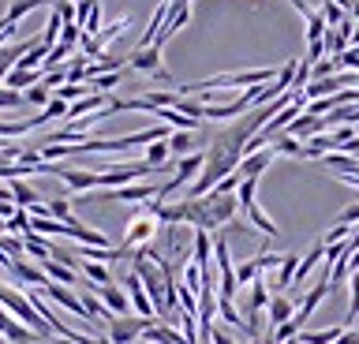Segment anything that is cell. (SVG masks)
Here are the masks:
<instances>
[{"mask_svg":"<svg viewBox=\"0 0 359 344\" xmlns=\"http://www.w3.org/2000/svg\"><path fill=\"white\" fill-rule=\"evenodd\" d=\"M198 266V270H210V232H195V259H191Z\"/></svg>","mask_w":359,"mask_h":344,"instance_id":"cell-25","label":"cell"},{"mask_svg":"<svg viewBox=\"0 0 359 344\" xmlns=\"http://www.w3.org/2000/svg\"><path fill=\"white\" fill-rule=\"evenodd\" d=\"M60 180L72 187L75 195H83V191H94L97 187V172H83V169H60Z\"/></svg>","mask_w":359,"mask_h":344,"instance_id":"cell-14","label":"cell"},{"mask_svg":"<svg viewBox=\"0 0 359 344\" xmlns=\"http://www.w3.org/2000/svg\"><path fill=\"white\" fill-rule=\"evenodd\" d=\"M273 158H277V146L269 142V146H262V150H255V153H247V158H240V165H236V176L240 180H258L269 165H273Z\"/></svg>","mask_w":359,"mask_h":344,"instance_id":"cell-4","label":"cell"},{"mask_svg":"<svg viewBox=\"0 0 359 344\" xmlns=\"http://www.w3.org/2000/svg\"><path fill=\"white\" fill-rule=\"evenodd\" d=\"M34 8H53V0H11L8 12H4V19H8L11 27H15L22 15H30V12H34Z\"/></svg>","mask_w":359,"mask_h":344,"instance_id":"cell-18","label":"cell"},{"mask_svg":"<svg viewBox=\"0 0 359 344\" xmlns=\"http://www.w3.org/2000/svg\"><path fill=\"white\" fill-rule=\"evenodd\" d=\"M22 251H27L30 259H38V266L53 259V243H49V240H41L38 232H27V236H22Z\"/></svg>","mask_w":359,"mask_h":344,"instance_id":"cell-16","label":"cell"},{"mask_svg":"<svg viewBox=\"0 0 359 344\" xmlns=\"http://www.w3.org/2000/svg\"><path fill=\"white\" fill-rule=\"evenodd\" d=\"M243 214H247V221H251V225H255L258 232H266L269 240L277 236V225H273V221H269V217H266V214H262V209H258V206H247Z\"/></svg>","mask_w":359,"mask_h":344,"instance_id":"cell-26","label":"cell"},{"mask_svg":"<svg viewBox=\"0 0 359 344\" xmlns=\"http://www.w3.org/2000/svg\"><path fill=\"white\" fill-rule=\"evenodd\" d=\"M135 344H150V340H146V337H139V340H135Z\"/></svg>","mask_w":359,"mask_h":344,"instance_id":"cell-43","label":"cell"},{"mask_svg":"<svg viewBox=\"0 0 359 344\" xmlns=\"http://www.w3.org/2000/svg\"><path fill=\"white\" fill-rule=\"evenodd\" d=\"M292 318H296V299H292V296H273V299H269V307H266L269 329L285 326V322H292Z\"/></svg>","mask_w":359,"mask_h":344,"instance_id":"cell-12","label":"cell"},{"mask_svg":"<svg viewBox=\"0 0 359 344\" xmlns=\"http://www.w3.org/2000/svg\"><path fill=\"white\" fill-rule=\"evenodd\" d=\"M123 27H131V19H128V15H120L116 23H109V27H101L94 38H83V41H79V49H83V57H86V60H90V57H105L109 41L116 38V34H123Z\"/></svg>","mask_w":359,"mask_h":344,"instance_id":"cell-3","label":"cell"},{"mask_svg":"<svg viewBox=\"0 0 359 344\" xmlns=\"http://www.w3.org/2000/svg\"><path fill=\"white\" fill-rule=\"evenodd\" d=\"M150 322H154V318H139V315H135V318H112V322H109V340H112V344H135V340L146 333V326H150Z\"/></svg>","mask_w":359,"mask_h":344,"instance_id":"cell-5","label":"cell"},{"mask_svg":"<svg viewBox=\"0 0 359 344\" xmlns=\"http://www.w3.org/2000/svg\"><path fill=\"white\" fill-rule=\"evenodd\" d=\"M0 337H4L8 344H38V337H34L19 318H11L4 307H0Z\"/></svg>","mask_w":359,"mask_h":344,"instance_id":"cell-11","label":"cell"},{"mask_svg":"<svg viewBox=\"0 0 359 344\" xmlns=\"http://www.w3.org/2000/svg\"><path fill=\"white\" fill-rule=\"evenodd\" d=\"M4 232H19V236H27V232H30V214H27V209H15V214L4 221Z\"/></svg>","mask_w":359,"mask_h":344,"instance_id":"cell-30","label":"cell"},{"mask_svg":"<svg viewBox=\"0 0 359 344\" xmlns=\"http://www.w3.org/2000/svg\"><path fill=\"white\" fill-rule=\"evenodd\" d=\"M0 307H4L11 318H19L22 326H27V329H30L38 340H45V333H53L49 326H45V318H41L38 310L30 307V299L22 296V292H15L11 284H0Z\"/></svg>","mask_w":359,"mask_h":344,"instance_id":"cell-1","label":"cell"},{"mask_svg":"<svg viewBox=\"0 0 359 344\" xmlns=\"http://www.w3.org/2000/svg\"><path fill=\"white\" fill-rule=\"evenodd\" d=\"M161 187L157 184H128L116 191H101V202H154Z\"/></svg>","mask_w":359,"mask_h":344,"instance_id":"cell-7","label":"cell"},{"mask_svg":"<svg viewBox=\"0 0 359 344\" xmlns=\"http://www.w3.org/2000/svg\"><path fill=\"white\" fill-rule=\"evenodd\" d=\"M337 60V68H344V71H359V49L352 46L348 53H341V57H333Z\"/></svg>","mask_w":359,"mask_h":344,"instance_id":"cell-37","label":"cell"},{"mask_svg":"<svg viewBox=\"0 0 359 344\" xmlns=\"http://www.w3.org/2000/svg\"><path fill=\"white\" fill-rule=\"evenodd\" d=\"M303 19H307V46H314V41H322V38H325V30H330V27H325V19H322V12H318V8H311V12L303 15Z\"/></svg>","mask_w":359,"mask_h":344,"instance_id":"cell-22","label":"cell"},{"mask_svg":"<svg viewBox=\"0 0 359 344\" xmlns=\"http://www.w3.org/2000/svg\"><path fill=\"white\" fill-rule=\"evenodd\" d=\"M41 273L49 277L53 284H64V288H72V284H79V273L75 270H67V266H60V262H41Z\"/></svg>","mask_w":359,"mask_h":344,"instance_id":"cell-17","label":"cell"},{"mask_svg":"<svg viewBox=\"0 0 359 344\" xmlns=\"http://www.w3.org/2000/svg\"><path fill=\"white\" fill-rule=\"evenodd\" d=\"M161 232V221H157V214L150 206L139 209L131 221H128V228H123V240H120V247L123 251H135V247H146V243H154V236Z\"/></svg>","mask_w":359,"mask_h":344,"instance_id":"cell-2","label":"cell"},{"mask_svg":"<svg viewBox=\"0 0 359 344\" xmlns=\"http://www.w3.org/2000/svg\"><path fill=\"white\" fill-rule=\"evenodd\" d=\"M123 292H128L135 315H139V318H154V303H150V296H146V288H142V281L135 273L123 277Z\"/></svg>","mask_w":359,"mask_h":344,"instance_id":"cell-9","label":"cell"},{"mask_svg":"<svg viewBox=\"0 0 359 344\" xmlns=\"http://www.w3.org/2000/svg\"><path fill=\"white\" fill-rule=\"evenodd\" d=\"M38 344H72V340H38Z\"/></svg>","mask_w":359,"mask_h":344,"instance_id":"cell-42","label":"cell"},{"mask_svg":"<svg viewBox=\"0 0 359 344\" xmlns=\"http://www.w3.org/2000/svg\"><path fill=\"white\" fill-rule=\"evenodd\" d=\"M4 146H8V142H4V139H0V150H4Z\"/></svg>","mask_w":359,"mask_h":344,"instance_id":"cell-45","label":"cell"},{"mask_svg":"<svg viewBox=\"0 0 359 344\" xmlns=\"http://www.w3.org/2000/svg\"><path fill=\"white\" fill-rule=\"evenodd\" d=\"M128 64L135 71H142V75H150V79H168V71H165V64H161V49L150 46V49H139V53H128Z\"/></svg>","mask_w":359,"mask_h":344,"instance_id":"cell-6","label":"cell"},{"mask_svg":"<svg viewBox=\"0 0 359 344\" xmlns=\"http://www.w3.org/2000/svg\"><path fill=\"white\" fill-rule=\"evenodd\" d=\"M210 344H236V340H232V333H224V329L213 326L210 329Z\"/></svg>","mask_w":359,"mask_h":344,"instance_id":"cell-39","label":"cell"},{"mask_svg":"<svg viewBox=\"0 0 359 344\" xmlns=\"http://www.w3.org/2000/svg\"><path fill=\"white\" fill-rule=\"evenodd\" d=\"M344 337V326H330V329H314V333H303L299 329V344H337Z\"/></svg>","mask_w":359,"mask_h":344,"instance_id":"cell-19","label":"cell"},{"mask_svg":"<svg viewBox=\"0 0 359 344\" xmlns=\"http://www.w3.org/2000/svg\"><path fill=\"white\" fill-rule=\"evenodd\" d=\"M168 153L187 158V153H191V131H172V135H168Z\"/></svg>","mask_w":359,"mask_h":344,"instance_id":"cell-28","label":"cell"},{"mask_svg":"<svg viewBox=\"0 0 359 344\" xmlns=\"http://www.w3.org/2000/svg\"><path fill=\"white\" fill-rule=\"evenodd\" d=\"M285 344H299V340H296V337H292V340H285Z\"/></svg>","mask_w":359,"mask_h":344,"instance_id":"cell-44","label":"cell"},{"mask_svg":"<svg viewBox=\"0 0 359 344\" xmlns=\"http://www.w3.org/2000/svg\"><path fill=\"white\" fill-rule=\"evenodd\" d=\"M79 270L86 273V281H94V288L116 284V281H112V273H109V270H105V266H101V262H83V259H79Z\"/></svg>","mask_w":359,"mask_h":344,"instance_id":"cell-21","label":"cell"},{"mask_svg":"<svg viewBox=\"0 0 359 344\" xmlns=\"http://www.w3.org/2000/svg\"><path fill=\"white\" fill-rule=\"evenodd\" d=\"M337 71H341V68H337V60H333V57H330V60H318V64L311 68L314 83H318V79H330V75H337Z\"/></svg>","mask_w":359,"mask_h":344,"instance_id":"cell-35","label":"cell"},{"mask_svg":"<svg viewBox=\"0 0 359 344\" xmlns=\"http://www.w3.org/2000/svg\"><path fill=\"white\" fill-rule=\"evenodd\" d=\"M352 46H355V49H359V27H355V30H352Z\"/></svg>","mask_w":359,"mask_h":344,"instance_id":"cell-41","label":"cell"},{"mask_svg":"<svg viewBox=\"0 0 359 344\" xmlns=\"http://www.w3.org/2000/svg\"><path fill=\"white\" fill-rule=\"evenodd\" d=\"M11 202H15L19 209H30V206H38L41 198H38V191H34L30 184H22V180H11Z\"/></svg>","mask_w":359,"mask_h":344,"instance_id":"cell-20","label":"cell"},{"mask_svg":"<svg viewBox=\"0 0 359 344\" xmlns=\"http://www.w3.org/2000/svg\"><path fill=\"white\" fill-rule=\"evenodd\" d=\"M45 206H49L53 221H60V225H79V217L72 214V202H67V198H53V202H45Z\"/></svg>","mask_w":359,"mask_h":344,"instance_id":"cell-24","label":"cell"},{"mask_svg":"<svg viewBox=\"0 0 359 344\" xmlns=\"http://www.w3.org/2000/svg\"><path fill=\"white\" fill-rule=\"evenodd\" d=\"M79 41H83V30H79L75 23H64V30H60V46H67V49H75Z\"/></svg>","mask_w":359,"mask_h":344,"instance_id":"cell-36","label":"cell"},{"mask_svg":"<svg viewBox=\"0 0 359 344\" xmlns=\"http://www.w3.org/2000/svg\"><path fill=\"white\" fill-rule=\"evenodd\" d=\"M11 273H15V277H19L22 284H34V288H45V284H49V277L41 273V266H30L27 259L11 262Z\"/></svg>","mask_w":359,"mask_h":344,"instance_id":"cell-15","label":"cell"},{"mask_svg":"<svg viewBox=\"0 0 359 344\" xmlns=\"http://www.w3.org/2000/svg\"><path fill=\"white\" fill-rule=\"evenodd\" d=\"M348 236H352V225H333V228L322 236V243H325V247H333V243H344Z\"/></svg>","mask_w":359,"mask_h":344,"instance_id":"cell-34","label":"cell"},{"mask_svg":"<svg viewBox=\"0 0 359 344\" xmlns=\"http://www.w3.org/2000/svg\"><path fill=\"white\" fill-rule=\"evenodd\" d=\"M0 202H11V187H0Z\"/></svg>","mask_w":359,"mask_h":344,"instance_id":"cell-40","label":"cell"},{"mask_svg":"<svg viewBox=\"0 0 359 344\" xmlns=\"http://www.w3.org/2000/svg\"><path fill=\"white\" fill-rule=\"evenodd\" d=\"M45 124H53V120H67V102H60V97H53L49 105H45Z\"/></svg>","mask_w":359,"mask_h":344,"instance_id":"cell-33","label":"cell"},{"mask_svg":"<svg viewBox=\"0 0 359 344\" xmlns=\"http://www.w3.org/2000/svg\"><path fill=\"white\" fill-rule=\"evenodd\" d=\"M296 270H299V254H285L277 266V273H273V288H277V296H285L292 281H296Z\"/></svg>","mask_w":359,"mask_h":344,"instance_id":"cell-13","label":"cell"},{"mask_svg":"<svg viewBox=\"0 0 359 344\" xmlns=\"http://www.w3.org/2000/svg\"><path fill=\"white\" fill-rule=\"evenodd\" d=\"M60 30H64V19H60V12L56 8H49V23H45V30H41V46H56L60 41Z\"/></svg>","mask_w":359,"mask_h":344,"instance_id":"cell-23","label":"cell"},{"mask_svg":"<svg viewBox=\"0 0 359 344\" xmlns=\"http://www.w3.org/2000/svg\"><path fill=\"white\" fill-rule=\"evenodd\" d=\"M318 12H322V19H325V27H330V30H333V27H341L344 19H348V12H344V8H337L333 0H322Z\"/></svg>","mask_w":359,"mask_h":344,"instance_id":"cell-27","label":"cell"},{"mask_svg":"<svg viewBox=\"0 0 359 344\" xmlns=\"http://www.w3.org/2000/svg\"><path fill=\"white\" fill-rule=\"evenodd\" d=\"M94 296L105 303V310L112 318H128V310H131V299H128V292H123L120 284H105V288H94Z\"/></svg>","mask_w":359,"mask_h":344,"instance_id":"cell-8","label":"cell"},{"mask_svg":"<svg viewBox=\"0 0 359 344\" xmlns=\"http://www.w3.org/2000/svg\"><path fill=\"white\" fill-rule=\"evenodd\" d=\"M168 158H172V153H168V139H161V142H154V146H150V153H146V165H154V169H165Z\"/></svg>","mask_w":359,"mask_h":344,"instance_id":"cell-29","label":"cell"},{"mask_svg":"<svg viewBox=\"0 0 359 344\" xmlns=\"http://www.w3.org/2000/svg\"><path fill=\"white\" fill-rule=\"evenodd\" d=\"M27 97L22 94H15V90H8V86H0V109H19Z\"/></svg>","mask_w":359,"mask_h":344,"instance_id":"cell-38","label":"cell"},{"mask_svg":"<svg viewBox=\"0 0 359 344\" xmlns=\"http://www.w3.org/2000/svg\"><path fill=\"white\" fill-rule=\"evenodd\" d=\"M0 344H8V340H4V337H0Z\"/></svg>","mask_w":359,"mask_h":344,"instance_id":"cell-46","label":"cell"},{"mask_svg":"<svg viewBox=\"0 0 359 344\" xmlns=\"http://www.w3.org/2000/svg\"><path fill=\"white\" fill-rule=\"evenodd\" d=\"M348 284H352V303H348V318H344V326H352V322L359 318V270L348 277Z\"/></svg>","mask_w":359,"mask_h":344,"instance_id":"cell-31","label":"cell"},{"mask_svg":"<svg viewBox=\"0 0 359 344\" xmlns=\"http://www.w3.org/2000/svg\"><path fill=\"white\" fill-rule=\"evenodd\" d=\"M352 30H355L352 19H344V23H341V27H333V30H325V38H322L325 53H330V57H341V53L352 49Z\"/></svg>","mask_w":359,"mask_h":344,"instance_id":"cell-10","label":"cell"},{"mask_svg":"<svg viewBox=\"0 0 359 344\" xmlns=\"http://www.w3.org/2000/svg\"><path fill=\"white\" fill-rule=\"evenodd\" d=\"M22 97H27L30 105H41V109H45V105L53 102V90H49V86H41V83H38V86H30V90L22 94Z\"/></svg>","mask_w":359,"mask_h":344,"instance_id":"cell-32","label":"cell"}]
</instances>
